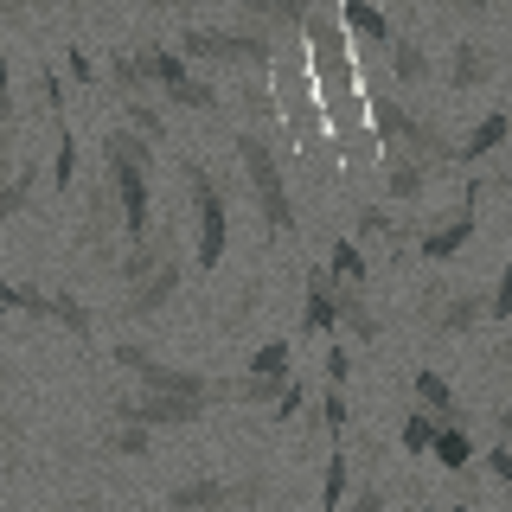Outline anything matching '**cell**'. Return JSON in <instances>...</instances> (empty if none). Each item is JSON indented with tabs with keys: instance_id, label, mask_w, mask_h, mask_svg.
Wrapping results in <instances>:
<instances>
[{
	"instance_id": "obj_18",
	"label": "cell",
	"mask_w": 512,
	"mask_h": 512,
	"mask_svg": "<svg viewBox=\"0 0 512 512\" xmlns=\"http://www.w3.org/2000/svg\"><path fill=\"white\" fill-rule=\"evenodd\" d=\"M384 64H391V84H410V90L436 77V58H429V45L410 39V32H397V45L384 52Z\"/></svg>"
},
{
	"instance_id": "obj_14",
	"label": "cell",
	"mask_w": 512,
	"mask_h": 512,
	"mask_svg": "<svg viewBox=\"0 0 512 512\" xmlns=\"http://www.w3.org/2000/svg\"><path fill=\"white\" fill-rule=\"evenodd\" d=\"M231 506H237V487L231 480H212V474L180 480V487L167 493V512H231Z\"/></svg>"
},
{
	"instance_id": "obj_7",
	"label": "cell",
	"mask_w": 512,
	"mask_h": 512,
	"mask_svg": "<svg viewBox=\"0 0 512 512\" xmlns=\"http://www.w3.org/2000/svg\"><path fill=\"white\" fill-rule=\"evenodd\" d=\"M474 205H480V186L461 192V212H455V218H442V224H429V231H416V256H423V263H455V256L474 244V224H480Z\"/></svg>"
},
{
	"instance_id": "obj_46",
	"label": "cell",
	"mask_w": 512,
	"mask_h": 512,
	"mask_svg": "<svg viewBox=\"0 0 512 512\" xmlns=\"http://www.w3.org/2000/svg\"><path fill=\"white\" fill-rule=\"evenodd\" d=\"M448 512H480V506H468V500H461V506H448Z\"/></svg>"
},
{
	"instance_id": "obj_20",
	"label": "cell",
	"mask_w": 512,
	"mask_h": 512,
	"mask_svg": "<svg viewBox=\"0 0 512 512\" xmlns=\"http://www.w3.org/2000/svg\"><path fill=\"white\" fill-rule=\"evenodd\" d=\"M109 84H116L122 103H154V77L141 64V52H109Z\"/></svg>"
},
{
	"instance_id": "obj_11",
	"label": "cell",
	"mask_w": 512,
	"mask_h": 512,
	"mask_svg": "<svg viewBox=\"0 0 512 512\" xmlns=\"http://www.w3.org/2000/svg\"><path fill=\"white\" fill-rule=\"evenodd\" d=\"M180 282H186V263H180V256H173V263H160L154 269V276H141L135 288H128V301H122V314L128 320H154L160 308H167V301L173 295H180Z\"/></svg>"
},
{
	"instance_id": "obj_40",
	"label": "cell",
	"mask_w": 512,
	"mask_h": 512,
	"mask_svg": "<svg viewBox=\"0 0 512 512\" xmlns=\"http://www.w3.org/2000/svg\"><path fill=\"white\" fill-rule=\"evenodd\" d=\"M346 378H352V352L333 346V352H327V384H333V391H346Z\"/></svg>"
},
{
	"instance_id": "obj_2",
	"label": "cell",
	"mask_w": 512,
	"mask_h": 512,
	"mask_svg": "<svg viewBox=\"0 0 512 512\" xmlns=\"http://www.w3.org/2000/svg\"><path fill=\"white\" fill-rule=\"evenodd\" d=\"M180 52L192 64H250V77H269V64H282L276 32H263V26H205V20H186Z\"/></svg>"
},
{
	"instance_id": "obj_15",
	"label": "cell",
	"mask_w": 512,
	"mask_h": 512,
	"mask_svg": "<svg viewBox=\"0 0 512 512\" xmlns=\"http://www.w3.org/2000/svg\"><path fill=\"white\" fill-rule=\"evenodd\" d=\"M340 327V282L327 276V269H308V314H301V340L308 333H327Z\"/></svg>"
},
{
	"instance_id": "obj_9",
	"label": "cell",
	"mask_w": 512,
	"mask_h": 512,
	"mask_svg": "<svg viewBox=\"0 0 512 512\" xmlns=\"http://www.w3.org/2000/svg\"><path fill=\"white\" fill-rule=\"evenodd\" d=\"M340 26H346V39H352V52H359V58L391 52V45H397V26L384 20L378 0H340Z\"/></svg>"
},
{
	"instance_id": "obj_36",
	"label": "cell",
	"mask_w": 512,
	"mask_h": 512,
	"mask_svg": "<svg viewBox=\"0 0 512 512\" xmlns=\"http://www.w3.org/2000/svg\"><path fill=\"white\" fill-rule=\"evenodd\" d=\"M487 320H512V263L500 269V282L487 288Z\"/></svg>"
},
{
	"instance_id": "obj_17",
	"label": "cell",
	"mask_w": 512,
	"mask_h": 512,
	"mask_svg": "<svg viewBox=\"0 0 512 512\" xmlns=\"http://www.w3.org/2000/svg\"><path fill=\"white\" fill-rule=\"evenodd\" d=\"M429 180H436V173H429L423 160H410V154H391V160H384V205H416Z\"/></svg>"
},
{
	"instance_id": "obj_45",
	"label": "cell",
	"mask_w": 512,
	"mask_h": 512,
	"mask_svg": "<svg viewBox=\"0 0 512 512\" xmlns=\"http://www.w3.org/2000/svg\"><path fill=\"white\" fill-rule=\"evenodd\" d=\"M0 308H20L26 314V288L20 282H0Z\"/></svg>"
},
{
	"instance_id": "obj_43",
	"label": "cell",
	"mask_w": 512,
	"mask_h": 512,
	"mask_svg": "<svg viewBox=\"0 0 512 512\" xmlns=\"http://www.w3.org/2000/svg\"><path fill=\"white\" fill-rule=\"evenodd\" d=\"M480 192H506V199H512V160H500V167L480 180Z\"/></svg>"
},
{
	"instance_id": "obj_4",
	"label": "cell",
	"mask_w": 512,
	"mask_h": 512,
	"mask_svg": "<svg viewBox=\"0 0 512 512\" xmlns=\"http://www.w3.org/2000/svg\"><path fill=\"white\" fill-rule=\"evenodd\" d=\"M109 359H116L148 397H192V404H231V397H237V384H212L205 372H180V365L154 359V352H148V346H135V340H122L116 352H109Z\"/></svg>"
},
{
	"instance_id": "obj_19",
	"label": "cell",
	"mask_w": 512,
	"mask_h": 512,
	"mask_svg": "<svg viewBox=\"0 0 512 512\" xmlns=\"http://www.w3.org/2000/svg\"><path fill=\"white\" fill-rule=\"evenodd\" d=\"M493 71H500V64H493V52H487V45H474V39H461L455 52H448V84H455V90L493 84Z\"/></svg>"
},
{
	"instance_id": "obj_27",
	"label": "cell",
	"mask_w": 512,
	"mask_h": 512,
	"mask_svg": "<svg viewBox=\"0 0 512 512\" xmlns=\"http://www.w3.org/2000/svg\"><path fill=\"white\" fill-rule=\"evenodd\" d=\"M474 461H480V448H474L468 429H442V442H436V468H448V474H468Z\"/></svg>"
},
{
	"instance_id": "obj_44",
	"label": "cell",
	"mask_w": 512,
	"mask_h": 512,
	"mask_svg": "<svg viewBox=\"0 0 512 512\" xmlns=\"http://www.w3.org/2000/svg\"><path fill=\"white\" fill-rule=\"evenodd\" d=\"M346 512H384V487H359L352 493V506Z\"/></svg>"
},
{
	"instance_id": "obj_35",
	"label": "cell",
	"mask_w": 512,
	"mask_h": 512,
	"mask_svg": "<svg viewBox=\"0 0 512 512\" xmlns=\"http://www.w3.org/2000/svg\"><path fill=\"white\" fill-rule=\"evenodd\" d=\"M320 423H327L333 436H346V423H352V410H346V391H333V384H327V397H320Z\"/></svg>"
},
{
	"instance_id": "obj_23",
	"label": "cell",
	"mask_w": 512,
	"mask_h": 512,
	"mask_svg": "<svg viewBox=\"0 0 512 512\" xmlns=\"http://www.w3.org/2000/svg\"><path fill=\"white\" fill-rule=\"evenodd\" d=\"M352 506V455L333 448L327 455V480H320V512H346Z\"/></svg>"
},
{
	"instance_id": "obj_12",
	"label": "cell",
	"mask_w": 512,
	"mask_h": 512,
	"mask_svg": "<svg viewBox=\"0 0 512 512\" xmlns=\"http://www.w3.org/2000/svg\"><path fill=\"white\" fill-rule=\"evenodd\" d=\"M237 13H244V26H263V32H276V39H295V32H308V20H314L308 0H237Z\"/></svg>"
},
{
	"instance_id": "obj_16",
	"label": "cell",
	"mask_w": 512,
	"mask_h": 512,
	"mask_svg": "<svg viewBox=\"0 0 512 512\" xmlns=\"http://www.w3.org/2000/svg\"><path fill=\"white\" fill-rule=\"evenodd\" d=\"M173 256H180V250H173V231H167V224H160V231L148 237V244H128V250H122V263H116V276H122L128 288H135L141 276H154V269H160V263H173Z\"/></svg>"
},
{
	"instance_id": "obj_37",
	"label": "cell",
	"mask_w": 512,
	"mask_h": 512,
	"mask_svg": "<svg viewBox=\"0 0 512 512\" xmlns=\"http://www.w3.org/2000/svg\"><path fill=\"white\" fill-rule=\"evenodd\" d=\"M64 71H71L77 84H103V71H96V58L84 52V45H71V52H64Z\"/></svg>"
},
{
	"instance_id": "obj_1",
	"label": "cell",
	"mask_w": 512,
	"mask_h": 512,
	"mask_svg": "<svg viewBox=\"0 0 512 512\" xmlns=\"http://www.w3.org/2000/svg\"><path fill=\"white\" fill-rule=\"evenodd\" d=\"M308 71H314V96L327 103V128H333V141H359V103L372 90L359 84V52H352V39H346V26H340V13H314L308 20Z\"/></svg>"
},
{
	"instance_id": "obj_30",
	"label": "cell",
	"mask_w": 512,
	"mask_h": 512,
	"mask_svg": "<svg viewBox=\"0 0 512 512\" xmlns=\"http://www.w3.org/2000/svg\"><path fill=\"white\" fill-rule=\"evenodd\" d=\"M167 103H180V109H205V116H212V109H218V90H212V77L192 71L180 90H167Z\"/></svg>"
},
{
	"instance_id": "obj_24",
	"label": "cell",
	"mask_w": 512,
	"mask_h": 512,
	"mask_svg": "<svg viewBox=\"0 0 512 512\" xmlns=\"http://www.w3.org/2000/svg\"><path fill=\"white\" fill-rule=\"evenodd\" d=\"M365 269H372V263H365V244H359V237H340V244L327 250V276L340 282V288H365Z\"/></svg>"
},
{
	"instance_id": "obj_22",
	"label": "cell",
	"mask_w": 512,
	"mask_h": 512,
	"mask_svg": "<svg viewBox=\"0 0 512 512\" xmlns=\"http://www.w3.org/2000/svg\"><path fill=\"white\" fill-rule=\"evenodd\" d=\"M480 320H487V295H480V288H455L436 314V333H474Z\"/></svg>"
},
{
	"instance_id": "obj_10",
	"label": "cell",
	"mask_w": 512,
	"mask_h": 512,
	"mask_svg": "<svg viewBox=\"0 0 512 512\" xmlns=\"http://www.w3.org/2000/svg\"><path fill=\"white\" fill-rule=\"evenodd\" d=\"M410 404H416V410H429L442 429H468V404L455 397V384H448L436 365H423V372L410 378Z\"/></svg>"
},
{
	"instance_id": "obj_47",
	"label": "cell",
	"mask_w": 512,
	"mask_h": 512,
	"mask_svg": "<svg viewBox=\"0 0 512 512\" xmlns=\"http://www.w3.org/2000/svg\"><path fill=\"white\" fill-rule=\"evenodd\" d=\"M423 512H448V506H423Z\"/></svg>"
},
{
	"instance_id": "obj_41",
	"label": "cell",
	"mask_w": 512,
	"mask_h": 512,
	"mask_svg": "<svg viewBox=\"0 0 512 512\" xmlns=\"http://www.w3.org/2000/svg\"><path fill=\"white\" fill-rule=\"evenodd\" d=\"M39 96H45V103H52V116H64V77L52 71V64H45V71H39Z\"/></svg>"
},
{
	"instance_id": "obj_42",
	"label": "cell",
	"mask_w": 512,
	"mask_h": 512,
	"mask_svg": "<svg viewBox=\"0 0 512 512\" xmlns=\"http://www.w3.org/2000/svg\"><path fill=\"white\" fill-rule=\"evenodd\" d=\"M448 7H455V20H487L500 0H448Z\"/></svg>"
},
{
	"instance_id": "obj_49",
	"label": "cell",
	"mask_w": 512,
	"mask_h": 512,
	"mask_svg": "<svg viewBox=\"0 0 512 512\" xmlns=\"http://www.w3.org/2000/svg\"><path fill=\"white\" fill-rule=\"evenodd\" d=\"M71 7H84V0H71Z\"/></svg>"
},
{
	"instance_id": "obj_21",
	"label": "cell",
	"mask_w": 512,
	"mask_h": 512,
	"mask_svg": "<svg viewBox=\"0 0 512 512\" xmlns=\"http://www.w3.org/2000/svg\"><path fill=\"white\" fill-rule=\"evenodd\" d=\"M103 167H148L154 173V141L148 135H135V128H109L103 135Z\"/></svg>"
},
{
	"instance_id": "obj_28",
	"label": "cell",
	"mask_w": 512,
	"mask_h": 512,
	"mask_svg": "<svg viewBox=\"0 0 512 512\" xmlns=\"http://www.w3.org/2000/svg\"><path fill=\"white\" fill-rule=\"evenodd\" d=\"M52 320H58V327H71L77 340H90V333H96V314L71 295V288H52Z\"/></svg>"
},
{
	"instance_id": "obj_29",
	"label": "cell",
	"mask_w": 512,
	"mask_h": 512,
	"mask_svg": "<svg viewBox=\"0 0 512 512\" xmlns=\"http://www.w3.org/2000/svg\"><path fill=\"white\" fill-rule=\"evenodd\" d=\"M32 192H39V167H32V160H26V167L13 173L7 186H0V218H20L26 205H32Z\"/></svg>"
},
{
	"instance_id": "obj_5",
	"label": "cell",
	"mask_w": 512,
	"mask_h": 512,
	"mask_svg": "<svg viewBox=\"0 0 512 512\" xmlns=\"http://www.w3.org/2000/svg\"><path fill=\"white\" fill-rule=\"evenodd\" d=\"M180 173H186V205H192V256L212 276L224 263V250H231V205H224V186L199 160H180Z\"/></svg>"
},
{
	"instance_id": "obj_39",
	"label": "cell",
	"mask_w": 512,
	"mask_h": 512,
	"mask_svg": "<svg viewBox=\"0 0 512 512\" xmlns=\"http://www.w3.org/2000/svg\"><path fill=\"white\" fill-rule=\"evenodd\" d=\"M301 404H308V384H301V378H288V391H282V404H276V410H269V416H276V423H288V416H301Z\"/></svg>"
},
{
	"instance_id": "obj_26",
	"label": "cell",
	"mask_w": 512,
	"mask_h": 512,
	"mask_svg": "<svg viewBox=\"0 0 512 512\" xmlns=\"http://www.w3.org/2000/svg\"><path fill=\"white\" fill-rule=\"evenodd\" d=\"M250 378L288 384V378H295V346H288V340H269V346H256V352H250Z\"/></svg>"
},
{
	"instance_id": "obj_34",
	"label": "cell",
	"mask_w": 512,
	"mask_h": 512,
	"mask_svg": "<svg viewBox=\"0 0 512 512\" xmlns=\"http://www.w3.org/2000/svg\"><path fill=\"white\" fill-rule=\"evenodd\" d=\"M77 180V141H71V128H58V160H52V186L58 192H71Z\"/></svg>"
},
{
	"instance_id": "obj_48",
	"label": "cell",
	"mask_w": 512,
	"mask_h": 512,
	"mask_svg": "<svg viewBox=\"0 0 512 512\" xmlns=\"http://www.w3.org/2000/svg\"><path fill=\"white\" fill-rule=\"evenodd\" d=\"M391 7H410V0H391Z\"/></svg>"
},
{
	"instance_id": "obj_3",
	"label": "cell",
	"mask_w": 512,
	"mask_h": 512,
	"mask_svg": "<svg viewBox=\"0 0 512 512\" xmlns=\"http://www.w3.org/2000/svg\"><path fill=\"white\" fill-rule=\"evenodd\" d=\"M237 160H244V180H250V199L263 212V224L276 237H288L295 231V199H288V180H282V154L269 148L263 128H237Z\"/></svg>"
},
{
	"instance_id": "obj_32",
	"label": "cell",
	"mask_w": 512,
	"mask_h": 512,
	"mask_svg": "<svg viewBox=\"0 0 512 512\" xmlns=\"http://www.w3.org/2000/svg\"><path fill=\"white\" fill-rule=\"evenodd\" d=\"M13 154V77H7V52H0V167Z\"/></svg>"
},
{
	"instance_id": "obj_33",
	"label": "cell",
	"mask_w": 512,
	"mask_h": 512,
	"mask_svg": "<svg viewBox=\"0 0 512 512\" xmlns=\"http://www.w3.org/2000/svg\"><path fill=\"white\" fill-rule=\"evenodd\" d=\"M122 116H128V128H135V135H148L154 148L167 141V122H160V109H154V103H122Z\"/></svg>"
},
{
	"instance_id": "obj_13",
	"label": "cell",
	"mask_w": 512,
	"mask_h": 512,
	"mask_svg": "<svg viewBox=\"0 0 512 512\" xmlns=\"http://www.w3.org/2000/svg\"><path fill=\"white\" fill-rule=\"evenodd\" d=\"M500 148H512V109H487L468 135H461V167H480V160H493Z\"/></svg>"
},
{
	"instance_id": "obj_31",
	"label": "cell",
	"mask_w": 512,
	"mask_h": 512,
	"mask_svg": "<svg viewBox=\"0 0 512 512\" xmlns=\"http://www.w3.org/2000/svg\"><path fill=\"white\" fill-rule=\"evenodd\" d=\"M109 448L128 461H141V455H154V429H141V423H116L109 429Z\"/></svg>"
},
{
	"instance_id": "obj_8",
	"label": "cell",
	"mask_w": 512,
	"mask_h": 512,
	"mask_svg": "<svg viewBox=\"0 0 512 512\" xmlns=\"http://www.w3.org/2000/svg\"><path fill=\"white\" fill-rule=\"evenodd\" d=\"M205 404H192V397H122V404H109V423H141V429H186L199 423Z\"/></svg>"
},
{
	"instance_id": "obj_50",
	"label": "cell",
	"mask_w": 512,
	"mask_h": 512,
	"mask_svg": "<svg viewBox=\"0 0 512 512\" xmlns=\"http://www.w3.org/2000/svg\"><path fill=\"white\" fill-rule=\"evenodd\" d=\"M71 512H84V506H71Z\"/></svg>"
},
{
	"instance_id": "obj_25",
	"label": "cell",
	"mask_w": 512,
	"mask_h": 512,
	"mask_svg": "<svg viewBox=\"0 0 512 512\" xmlns=\"http://www.w3.org/2000/svg\"><path fill=\"white\" fill-rule=\"evenodd\" d=\"M397 442H404V455H436V442H442V423L429 410H404V429H397Z\"/></svg>"
},
{
	"instance_id": "obj_6",
	"label": "cell",
	"mask_w": 512,
	"mask_h": 512,
	"mask_svg": "<svg viewBox=\"0 0 512 512\" xmlns=\"http://www.w3.org/2000/svg\"><path fill=\"white\" fill-rule=\"evenodd\" d=\"M116 231H128V224H122V199H116V180H109V173H96V180L84 186V224H77V237H84L90 256H116Z\"/></svg>"
},
{
	"instance_id": "obj_38",
	"label": "cell",
	"mask_w": 512,
	"mask_h": 512,
	"mask_svg": "<svg viewBox=\"0 0 512 512\" xmlns=\"http://www.w3.org/2000/svg\"><path fill=\"white\" fill-rule=\"evenodd\" d=\"M480 468H487L493 480H506V487H512V442H493L487 455H480Z\"/></svg>"
}]
</instances>
